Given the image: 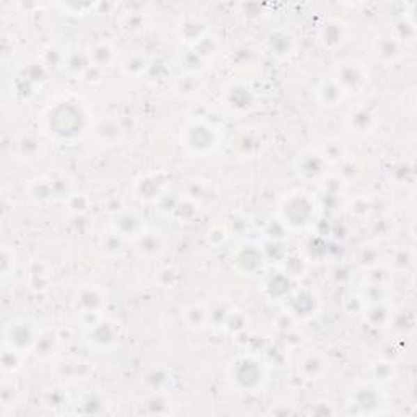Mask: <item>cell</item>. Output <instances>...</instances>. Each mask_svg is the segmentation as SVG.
<instances>
[{"instance_id": "1", "label": "cell", "mask_w": 417, "mask_h": 417, "mask_svg": "<svg viewBox=\"0 0 417 417\" xmlns=\"http://www.w3.org/2000/svg\"><path fill=\"white\" fill-rule=\"evenodd\" d=\"M230 380H233L239 390L253 393L258 388L262 386V381L266 380L265 368L261 367V363H258L251 359H239L232 365V372H230Z\"/></svg>"}, {"instance_id": "2", "label": "cell", "mask_w": 417, "mask_h": 417, "mask_svg": "<svg viewBox=\"0 0 417 417\" xmlns=\"http://www.w3.org/2000/svg\"><path fill=\"white\" fill-rule=\"evenodd\" d=\"M150 239H152L150 233L142 235L141 239H139V249H141L142 253H145V255L150 253V249L153 251V255H155V253H160L163 249V243H162L160 237H157V233H155V237H153V242H150Z\"/></svg>"}]
</instances>
